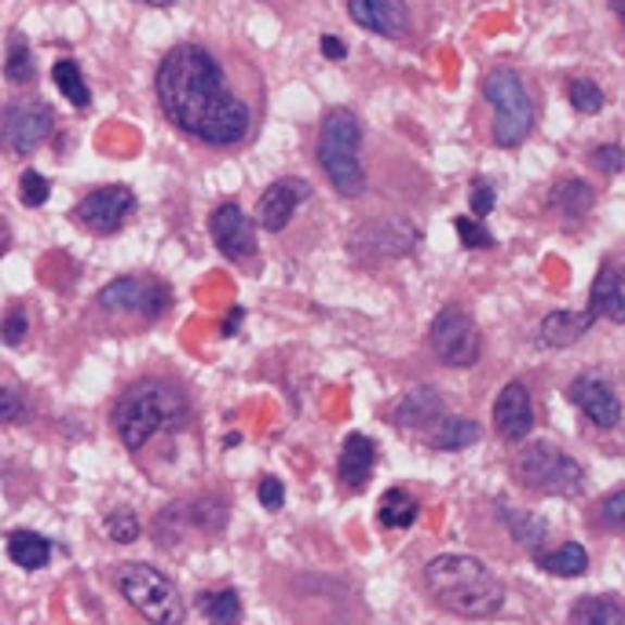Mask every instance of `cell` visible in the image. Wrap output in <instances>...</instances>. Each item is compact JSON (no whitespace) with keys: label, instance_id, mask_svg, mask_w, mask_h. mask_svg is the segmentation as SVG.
Returning a JSON list of instances; mask_svg holds the SVG:
<instances>
[{"label":"cell","instance_id":"1","mask_svg":"<svg viewBox=\"0 0 625 625\" xmlns=\"http://www.w3.org/2000/svg\"><path fill=\"white\" fill-rule=\"evenodd\" d=\"M158 99L179 133L205 147H238L253 128V110L230 88L224 63L195 40L161 59Z\"/></svg>","mask_w":625,"mask_h":625},{"label":"cell","instance_id":"2","mask_svg":"<svg viewBox=\"0 0 625 625\" xmlns=\"http://www.w3.org/2000/svg\"><path fill=\"white\" fill-rule=\"evenodd\" d=\"M425 582L432 600L458 618H490L505 608V586L487 563L465 552H442L428 560Z\"/></svg>","mask_w":625,"mask_h":625},{"label":"cell","instance_id":"3","mask_svg":"<svg viewBox=\"0 0 625 625\" xmlns=\"http://www.w3.org/2000/svg\"><path fill=\"white\" fill-rule=\"evenodd\" d=\"M187 396L161 377H143L128 385L114 402V428L128 450H143L161 432H176L187 421Z\"/></svg>","mask_w":625,"mask_h":625},{"label":"cell","instance_id":"4","mask_svg":"<svg viewBox=\"0 0 625 625\" xmlns=\"http://www.w3.org/2000/svg\"><path fill=\"white\" fill-rule=\"evenodd\" d=\"M359 143H362L359 117L345 107L329 110L318 128L315 154H318V165H322V173H326V179L337 187V195H345V198H359L362 190H366V168H362V161H359Z\"/></svg>","mask_w":625,"mask_h":625},{"label":"cell","instance_id":"5","mask_svg":"<svg viewBox=\"0 0 625 625\" xmlns=\"http://www.w3.org/2000/svg\"><path fill=\"white\" fill-rule=\"evenodd\" d=\"M114 586L125 597L128 608H136L147 622L154 625H179L184 622V597L168 582V574H161L150 563H121L114 571Z\"/></svg>","mask_w":625,"mask_h":625},{"label":"cell","instance_id":"6","mask_svg":"<svg viewBox=\"0 0 625 625\" xmlns=\"http://www.w3.org/2000/svg\"><path fill=\"white\" fill-rule=\"evenodd\" d=\"M483 96H487V103L493 107L490 139L501 150L520 147L534 128V99L527 92V80H523L516 70H493V74L483 80Z\"/></svg>","mask_w":625,"mask_h":625},{"label":"cell","instance_id":"7","mask_svg":"<svg viewBox=\"0 0 625 625\" xmlns=\"http://www.w3.org/2000/svg\"><path fill=\"white\" fill-rule=\"evenodd\" d=\"M516 479L541 498H574L586 487V472L557 442H530L516 458Z\"/></svg>","mask_w":625,"mask_h":625},{"label":"cell","instance_id":"8","mask_svg":"<svg viewBox=\"0 0 625 625\" xmlns=\"http://www.w3.org/2000/svg\"><path fill=\"white\" fill-rule=\"evenodd\" d=\"M55 128V114L45 99H15L0 110V150L12 158H29L48 143Z\"/></svg>","mask_w":625,"mask_h":625},{"label":"cell","instance_id":"9","mask_svg":"<svg viewBox=\"0 0 625 625\" xmlns=\"http://www.w3.org/2000/svg\"><path fill=\"white\" fill-rule=\"evenodd\" d=\"M428 345L436 351V359L442 366H476L479 362V351H483V340H479V329L476 322L465 308L458 304H447L432 318V329H428Z\"/></svg>","mask_w":625,"mask_h":625},{"label":"cell","instance_id":"10","mask_svg":"<svg viewBox=\"0 0 625 625\" xmlns=\"http://www.w3.org/2000/svg\"><path fill=\"white\" fill-rule=\"evenodd\" d=\"M99 304L114 311V315H128V318H161L168 311V304H173V293H168V286L158 278L125 275L99 289Z\"/></svg>","mask_w":625,"mask_h":625},{"label":"cell","instance_id":"11","mask_svg":"<svg viewBox=\"0 0 625 625\" xmlns=\"http://www.w3.org/2000/svg\"><path fill=\"white\" fill-rule=\"evenodd\" d=\"M136 209V195L125 184H110V187H96L92 195H85L77 201L74 220L80 227L96 230V235H114V230L125 227V220L133 216Z\"/></svg>","mask_w":625,"mask_h":625},{"label":"cell","instance_id":"12","mask_svg":"<svg viewBox=\"0 0 625 625\" xmlns=\"http://www.w3.org/2000/svg\"><path fill=\"white\" fill-rule=\"evenodd\" d=\"M209 230H213L216 249L227 253L230 260H246L257 253L253 216H246V209H241L238 201H224L213 213V220H209Z\"/></svg>","mask_w":625,"mask_h":625},{"label":"cell","instance_id":"13","mask_svg":"<svg viewBox=\"0 0 625 625\" xmlns=\"http://www.w3.org/2000/svg\"><path fill=\"white\" fill-rule=\"evenodd\" d=\"M308 198H311V187L304 179H297V176L275 179L257 201V224L271 230V235H278V230H286V224L297 216V209L304 205Z\"/></svg>","mask_w":625,"mask_h":625},{"label":"cell","instance_id":"14","mask_svg":"<svg viewBox=\"0 0 625 625\" xmlns=\"http://www.w3.org/2000/svg\"><path fill=\"white\" fill-rule=\"evenodd\" d=\"M567 396L597 428H618L622 425V402H618V396H614V388L608 385V380L582 373V377L571 380Z\"/></svg>","mask_w":625,"mask_h":625},{"label":"cell","instance_id":"15","mask_svg":"<svg viewBox=\"0 0 625 625\" xmlns=\"http://www.w3.org/2000/svg\"><path fill=\"white\" fill-rule=\"evenodd\" d=\"M493 428L505 442H523L534 428V402L530 391L523 380H512V385L501 388L498 402H493Z\"/></svg>","mask_w":625,"mask_h":625},{"label":"cell","instance_id":"16","mask_svg":"<svg viewBox=\"0 0 625 625\" xmlns=\"http://www.w3.org/2000/svg\"><path fill=\"white\" fill-rule=\"evenodd\" d=\"M351 23L373 29L380 37L402 40L410 34V8L407 0H348Z\"/></svg>","mask_w":625,"mask_h":625},{"label":"cell","instance_id":"17","mask_svg":"<svg viewBox=\"0 0 625 625\" xmlns=\"http://www.w3.org/2000/svg\"><path fill=\"white\" fill-rule=\"evenodd\" d=\"M442 413H447V407H442L439 391L428 388V385H421V388L407 391V396H402L396 407H391L388 421L396 428L421 432V428H436L439 421H442Z\"/></svg>","mask_w":625,"mask_h":625},{"label":"cell","instance_id":"18","mask_svg":"<svg viewBox=\"0 0 625 625\" xmlns=\"http://www.w3.org/2000/svg\"><path fill=\"white\" fill-rule=\"evenodd\" d=\"M589 311L592 318H611L614 326L625 322V289H622V271L614 264H603L600 275L592 278L589 289Z\"/></svg>","mask_w":625,"mask_h":625},{"label":"cell","instance_id":"19","mask_svg":"<svg viewBox=\"0 0 625 625\" xmlns=\"http://www.w3.org/2000/svg\"><path fill=\"white\" fill-rule=\"evenodd\" d=\"M592 311H549L541 318V345L546 348H571L592 329Z\"/></svg>","mask_w":625,"mask_h":625},{"label":"cell","instance_id":"20","mask_svg":"<svg viewBox=\"0 0 625 625\" xmlns=\"http://www.w3.org/2000/svg\"><path fill=\"white\" fill-rule=\"evenodd\" d=\"M373 465H377V442L366 439V436H348L345 439V447H340V483H345L348 490H359L362 483L370 479V472Z\"/></svg>","mask_w":625,"mask_h":625},{"label":"cell","instance_id":"21","mask_svg":"<svg viewBox=\"0 0 625 625\" xmlns=\"http://www.w3.org/2000/svg\"><path fill=\"white\" fill-rule=\"evenodd\" d=\"M8 557H12L15 567L40 571L48 560H52V541L40 538L34 530H15V534H8Z\"/></svg>","mask_w":625,"mask_h":625},{"label":"cell","instance_id":"22","mask_svg":"<svg viewBox=\"0 0 625 625\" xmlns=\"http://www.w3.org/2000/svg\"><path fill=\"white\" fill-rule=\"evenodd\" d=\"M549 205L563 216L578 220V216H586L592 205H597V195H592V187L586 184V179H560V184L552 187V195H549Z\"/></svg>","mask_w":625,"mask_h":625},{"label":"cell","instance_id":"23","mask_svg":"<svg viewBox=\"0 0 625 625\" xmlns=\"http://www.w3.org/2000/svg\"><path fill=\"white\" fill-rule=\"evenodd\" d=\"M541 571L557 574V578H582L589 571V552L578 546V541H567L557 552H534Z\"/></svg>","mask_w":625,"mask_h":625},{"label":"cell","instance_id":"24","mask_svg":"<svg viewBox=\"0 0 625 625\" xmlns=\"http://www.w3.org/2000/svg\"><path fill=\"white\" fill-rule=\"evenodd\" d=\"M417 512H421V505H417V498H413L410 490L391 487L385 498H380L377 520H380V527H388V530H407V527H413Z\"/></svg>","mask_w":625,"mask_h":625},{"label":"cell","instance_id":"25","mask_svg":"<svg viewBox=\"0 0 625 625\" xmlns=\"http://www.w3.org/2000/svg\"><path fill=\"white\" fill-rule=\"evenodd\" d=\"M472 442H479V425L468 417H447L442 413V421L432 432V447L436 450H465Z\"/></svg>","mask_w":625,"mask_h":625},{"label":"cell","instance_id":"26","mask_svg":"<svg viewBox=\"0 0 625 625\" xmlns=\"http://www.w3.org/2000/svg\"><path fill=\"white\" fill-rule=\"evenodd\" d=\"M622 618H625L622 603L611 597H586L571 608L574 625H622Z\"/></svg>","mask_w":625,"mask_h":625},{"label":"cell","instance_id":"27","mask_svg":"<svg viewBox=\"0 0 625 625\" xmlns=\"http://www.w3.org/2000/svg\"><path fill=\"white\" fill-rule=\"evenodd\" d=\"M52 80H55L59 92H63L77 110L92 107V88H88V80L80 77L77 63H70V59H59V63L52 66Z\"/></svg>","mask_w":625,"mask_h":625},{"label":"cell","instance_id":"28","mask_svg":"<svg viewBox=\"0 0 625 625\" xmlns=\"http://www.w3.org/2000/svg\"><path fill=\"white\" fill-rule=\"evenodd\" d=\"M4 77L12 80V85H29V80L37 77L34 52H29L26 37L12 34V40H8V55H4Z\"/></svg>","mask_w":625,"mask_h":625},{"label":"cell","instance_id":"29","mask_svg":"<svg viewBox=\"0 0 625 625\" xmlns=\"http://www.w3.org/2000/svg\"><path fill=\"white\" fill-rule=\"evenodd\" d=\"M198 608H201V614H205L209 622H216V625H235V622H241V600H238L235 589L205 592Z\"/></svg>","mask_w":625,"mask_h":625},{"label":"cell","instance_id":"30","mask_svg":"<svg viewBox=\"0 0 625 625\" xmlns=\"http://www.w3.org/2000/svg\"><path fill=\"white\" fill-rule=\"evenodd\" d=\"M498 509H501V520L509 523V530L516 534V541H523V546H527L530 552H538V546L546 541V523L523 516V512L516 516V512H512L509 505H498Z\"/></svg>","mask_w":625,"mask_h":625},{"label":"cell","instance_id":"31","mask_svg":"<svg viewBox=\"0 0 625 625\" xmlns=\"http://www.w3.org/2000/svg\"><path fill=\"white\" fill-rule=\"evenodd\" d=\"M567 96H571V107L578 110V114H600L603 103H608V96H603V88L597 80L589 77H578L567 85Z\"/></svg>","mask_w":625,"mask_h":625},{"label":"cell","instance_id":"32","mask_svg":"<svg viewBox=\"0 0 625 625\" xmlns=\"http://www.w3.org/2000/svg\"><path fill=\"white\" fill-rule=\"evenodd\" d=\"M187 516H190L195 527L209 530V534H220V530H224V523H227V509L220 505L216 498H198L195 505H190Z\"/></svg>","mask_w":625,"mask_h":625},{"label":"cell","instance_id":"33","mask_svg":"<svg viewBox=\"0 0 625 625\" xmlns=\"http://www.w3.org/2000/svg\"><path fill=\"white\" fill-rule=\"evenodd\" d=\"M52 195V184H48L45 176L34 173V168H26L23 179H18V201H23L26 209H40Z\"/></svg>","mask_w":625,"mask_h":625},{"label":"cell","instance_id":"34","mask_svg":"<svg viewBox=\"0 0 625 625\" xmlns=\"http://www.w3.org/2000/svg\"><path fill=\"white\" fill-rule=\"evenodd\" d=\"M107 534L114 541H121V546H128V541L139 538V520L133 509H114L107 516Z\"/></svg>","mask_w":625,"mask_h":625},{"label":"cell","instance_id":"35","mask_svg":"<svg viewBox=\"0 0 625 625\" xmlns=\"http://www.w3.org/2000/svg\"><path fill=\"white\" fill-rule=\"evenodd\" d=\"M453 230L461 235V246H468V249H493V235L479 224L476 216H458V220H453Z\"/></svg>","mask_w":625,"mask_h":625},{"label":"cell","instance_id":"36","mask_svg":"<svg viewBox=\"0 0 625 625\" xmlns=\"http://www.w3.org/2000/svg\"><path fill=\"white\" fill-rule=\"evenodd\" d=\"M29 421V402L15 388L0 385V425H23Z\"/></svg>","mask_w":625,"mask_h":625},{"label":"cell","instance_id":"37","mask_svg":"<svg viewBox=\"0 0 625 625\" xmlns=\"http://www.w3.org/2000/svg\"><path fill=\"white\" fill-rule=\"evenodd\" d=\"M26 329H29V318L23 308H12L4 315V322H0V340H4L8 348H18L26 340Z\"/></svg>","mask_w":625,"mask_h":625},{"label":"cell","instance_id":"38","mask_svg":"<svg viewBox=\"0 0 625 625\" xmlns=\"http://www.w3.org/2000/svg\"><path fill=\"white\" fill-rule=\"evenodd\" d=\"M592 165L600 168V173H622V147L618 143H603V147H597L592 150Z\"/></svg>","mask_w":625,"mask_h":625},{"label":"cell","instance_id":"39","mask_svg":"<svg viewBox=\"0 0 625 625\" xmlns=\"http://www.w3.org/2000/svg\"><path fill=\"white\" fill-rule=\"evenodd\" d=\"M625 505V493H622V487L618 490H611V498L603 501V509H600V516H603V523L614 530V534H622V509Z\"/></svg>","mask_w":625,"mask_h":625},{"label":"cell","instance_id":"40","mask_svg":"<svg viewBox=\"0 0 625 625\" xmlns=\"http://www.w3.org/2000/svg\"><path fill=\"white\" fill-rule=\"evenodd\" d=\"M493 201H498V195H493V184H487V179H476V184H472V213L487 216L493 209Z\"/></svg>","mask_w":625,"mask_h":625},{"label":"cell","instance_id":"41","mask_svg":"<svg viewBox=\"0 0 625 625\" xmlns=\"http://www.w3.org/2000/svg\"><path fill=\"white\" fill-rule=\"evenodd\" d=\"M282 501H286V490H282V483L275 476L260 479V505L275 512V509H282Z\"/></svg>","mask_w":625,"mask_h":625},{"label":"cell","instance_id":"42","mask_svg":"<svg viewBox=\"0 0 625 625\" xmlns=\"http://www.w3.org/2000/svg\"><path fill=\"white\" fill-rule=\"evenodd\" d=\"M322 55L333 59V63H340V59L348 55L345 40H340V37H333V34H326V37H322Z\"/></svg>","mask_w":625,"mask_h":625},{"label":"cell","instance_id":"43","mask_svg":"<svg viewBox=\"0 0 625 625\" xmlns=\"http://www.w3.org/2000/svg\"><path fill=\"white\" fill-rule=\"evenodd\" d=\"M8 241H12V230H8V224H4V220H0V257H4Z\"/></svg>","mask_w":625,"mask_h":625},{"label":"cell","instance_id":"44","mask_svg":"<svg viewBox=\"0 0 625 625\" xmlns=\"http://www.w3.org/2000/svg\"><path fill=\"white\" fill-rule=\"evenodd\" d=\"M136 4H147V8H168V4H176V0H136Z\"/></svg>","mask_w":625,"mask_h":625},{"label":"cell","instance_id":"45","mask_svg":"<svg viewBox=\"0 0 625 625\" xmlns=\"http://www.w3.org/2000/svg\"><path fill=\"white\" fill-rule=\"evenodd\" d=\"M611 4H614V15L622 18V0H611Z\"/></svg>","mask_w":625,"mask_h":625}]
</instances>
